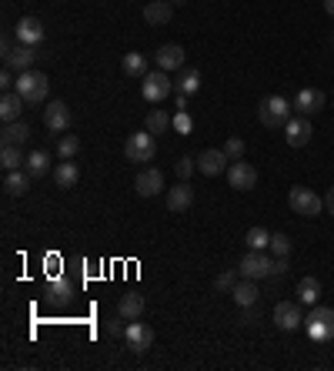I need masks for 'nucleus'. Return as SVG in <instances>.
<instances>
[{"label":"nucleus","mask_w":334,"mask_h":371,"mask_svg":"<svg viewBox=\"0 0 334 371\" xmlns=\"http://www.w3.org/2000/svg\"><path fill=\"white\" fill-rule=\"evenodd\" d=\"M14 91H17L27 104H44V101H47V91H51V80H47V74H40V71L30 67V71L17 74Z\"/></svg>","instance_id":"obj_1"},{"label":"nucleus","mask_w":334,"mask_h":371,"mask_svg":"<svg viewBox=\"0 0 334 371\" xmlns=\"http://www.w3.org/2000/svg\"><path fill=\"white\" fill-rule=\"evenodd\" d=\"M258 117H261V124H264V128L278 130V128H284V124L291 121V104H288L284 97H278V94H271V97H264V101H261Z\"/></svg>","instance_id":"obj_2"},{"label":"nucleus","mask_w":334,"mask_h":371,"mask_svg":"<svg viewBox=\"0 0 334 371\" xmlns=\"http://www.w3.org/2000/svg\"><path fill=\"white\" fill-rule=\"evenodd\" d=\"M304 328L311 334V341H331L334 338V308L315 304L311 315L304 318Z\"/></svg>","instance_id":"obj_3"},{"label":"nucleus","mask_w":334,"mask_h":371,"mask_svg":"<svg viewBox=\"0 0 334 371\" xmlns=\"http://www.w3.org/2000/svg\"><path fill=\"white\" fill-rule=\"evenodd\" d=\"M170 91H174V80L167 77V71H150V74L141 80V94H144L148 104H161V101H167Z\"/></svg>","instance_id":"obj_4"},{"label":"nucleus","mask_w":334,"mask_h":371,"mask_svg":"<svg viewBox=\"0 0 334 371\" xmlns=\"http://www.w3.org/2000/svg\"><path fill=\"white\" fill-rule=\"evenodd\" d=\"M154 150H157V144H154V134H150V130H137V134H130L128 144H124V154H128V161H134V164L154 161Z\"/></svg>","instance_id":"obj_5"},{"label":"nucleus","mask_w":334,"mask_h":371,"mask_svg":"<svg viewBox=\"0 0 334 371\" xmlns=\"http://www.w3.org/2000/svg\"><path fill=\"white\" fill-rule=\"evenodd\" d=\"M288 205H291V211H295V214L315 218V214H321V207H324V198H317L311 187H291Z\"/></svg>","instance_id":"obj_6"},{"label":"nucleus","mask_w":334,"mask_h":371,"mask_svg":"<svg viewBox=\"0 0 334 371\" xmlns=\"http://www.w3.org/2000/svg\"><path fill=\"white\" fill-rule=\"evenodd\" d=\"M271 268H274V261L267 258L264 251H247L241 258V264H238V275L251 281H261V278H271Z\"/></svg>","instance_id":"obj_7"},{"label":"nucleus","mask_w":334,"mask_h":371,"mask_svg":"<svg viewBox=\"0 0 334 371\" xmlns=\"http://www.w3.org/2000/svg\"><path fill=\"white\" fill-rule=\"evenodd\" d=\"M34 60H37L34 47H27V44L10 47V40H3V67H10V71L24 74V71H30V67H34Z\"/></svg>","instance_id":"obj_8"},{"label":"nucleus","mask_w":334,"mask_h":371,"mask_svg":"<svg viewBox=\"0 0 334 371\" xmlns=\"http://www.w3.org/2000/svg\"><path fill=\"white\" fill-rule=\"evenodd\" d=\"M44 124H47V130H54V134H67L71 124H74L71 107H67L64 101H47V107H44Z\"/></svg>","instance_id":"obj_9"},{"label":"nucleus","mask_w":334,"mask_h":371,"mask_svg":"<svg viewBox=\"0 0 334 371\" xmlns=\"http://www.w3.org/2000/svg\"><path fill=\"white\" fill-rule=\"evenodd\" d=\"M227 181L234 191H251V187H258V167L247 161H234L227 167Z\"/></svg>","instance_id":"obj_10"},{"label":"nucleus","mask_w":334,"mask_h":371,"mask_svg":"<svg viewBox=\"0 0 334 371\" xmlns=\"http://www.w3.org/2000/svg\"><path fill=\"white\" fill-rule=\"evenodd\" d=\"M274 325L281 331H295L304 325V315H301V304L297 301H278L274 304Z\"/></svg>","instance_id":"obj_11"},{"label":"nucleus","mask_w":334,"mask_h":371,"mask_svg":"<svg viewBox=\"0 0 334 371\" xmlns=\"http://www.w3.org/2000/svg\"><path fill=\"white\" fill-rule=\"evenodd\" d=\"M291 107H295L301 117H311L324 107V91H317V87H301L295 94V101H291Z\"/></svg>","instance_id":"obj_12"},{"label":"nucleus","mask_w":334,"mask_h":371,"mask_svg":"<svg viewBox=\"0 0 334 371\" xmlns=\"http://www.w3.org/2000/svg\"><path fill=\"white\" fill-rule=\"evenodd\" d=\"M227 154H224V148L218 150V148H207V150H201L197 154V171L201 174H207V178H218V174H224L227 171Z\"/></svg>","instance_id":"obj_13"},{"label":"nucleus","mask_w":334,"mask_h":371,"mask_svg":"<svg viewBox=\"0 0 334 371\" xmlns=\"http://www.w3.org/2000/svg\"><path fill=\"white\" fill-rule=\"evenodd\" d=\"M311 134H315V128H311V117H291L288 124H284V137H288V144L291 148H304L308 141H311Z\"/></svg>","instance_id":"obj_14"},{"label":"nucleus","mask_w":334,"mask_h":371,"mask_svg":"<svg viewBox=\"0 0 334 371\" xmlns=\"http://www.w3.org/2000/svg\"><path fill=\"white\" fill-rule=\"evenodd\" d=\"M124 338H128L130 352L144 354L150 345H154V328H150V325H144V321H130L128 331H124Z\"/></svg>","instance_id":"obj_15"},{"label":"nucleus","mask_w":334,"mask_h":371,"mask_svg":"<svg viewBox=\"0 0 334 371\" xmlns=\"http://www.w3.org/2000/svg\"><path fill=\"white\" fill-rule=\"evenodd\" d=\"M14 34H17L20 44H27V47H37L40 40L47 37V31H44V24L37 17H20L17 27H14Z\"/></svg>","instance_id":"obj_16"},{"label":"nucleus","mask_w":334,"mask_h":371,"mask_svg":"<svg viewBox=\"0 0 334 371\" xmlns=\"http://www.w3.org/2000/svg\"><path fill=\"white\" fill-rule=\"evenodd\" d=\"M154 64H157V71H181V67H184V47H181V44H164V47H157Z\"/></svg>","instance_id":"obj_17"},{"label":"nucleus","mask_w":334,"mask_h":371,"mask_svg":"<svg viewBox=\"0 0 334 371\" xmlns=\"http://www.w3.org/2000/svg\"><path fill=\"white\" fill-rule=\"evenodd\" d=\"M134 187H137V194H141V198H157V194L164 191V174H161L157 167H148V171H141V174H137Z\"/></svg>","instance_id":"obj_18"},{"label":"nucleus","mask_w":334,"mask_h":371,"mask_svg":"<svg viewBox=\"0 0 334 371\" xmlns=\"http://www.w3.org/2000/svg\"><path fill=\"white\" fill-rule=\"evenodd\" d=\"M191 205H194V187L187 184V181H177V187L167 191V211L170 214H184Z\"/></svg>","instance_id":"obj_19"},{"label":"nucleus","mask_w":334,"mask_h":371,"mask_svg":"<svg viewBox=\"0 0 334 371\" xmlns=\"http://www.w3.org/2000/svg\"><path fill=\"white\" fill-rule=\"evenodd\" d=\"M71 295H74V281L71 278H64V275H57V278H51L47 281V301L51 304H67L71 301Z\"/></svg>","instance_id":"obj_20"},{"label":"nucleus","mask_w":334,"mask_h":371,"mask_svg":"<svg viewBox=\"0 0 334 371\" xmlns=\"http://www.w3.org/2000/svg\"><path fill=\"white\" fill-rule=\"evenodd\" d=\"M30 171L27 167H20V171H7V178H3V191L10 194V198H20V194H27L30 191Z\"/></svg>","instance_id":"obj_21"},{"label":"nucleus","mask_w":334,"mask_h":371,"mask_svg":"<svg viewBox=\"0 0 334 371\" xmlns=\"http://www.w3.org/2000/svg\"><path fill=\"white\" fill-rule=\"evenodd\" d=\"M170 17H174V3H170V0H154V3H148V7H144V20H148V24H154V27H164V24H170Z\"/></svg>","instance_id":"obj_22"},{"label":"nucleus","mask_w":334,"mask_h":371,"mask_svg":"<svg viewBox=\"0 0 334 371\" xmlns=\"http://www.w3.org/2000/svg\"><path fill=\"white\" fill-rule=\"evenodd\" d=\"M0 141H3V144H14V148H24V144L30 141V124H27V121H10V124H3Z\"/></svg>","instance_id":"obj_23"},{"label":"nucleus","mask_w":334,"mask_h":371,"mask_svg":"<svg viewBox=\"0 0 334 371\" xmlns=\"http://www.w3.org/2000/svg\"><path fill=\"white\" fill-rule=\"evenodd\" d=\"M231 295H234V304L238 308H251V304H258V281H251V278H244L238 281L234 288H231Z\"/></svg>","instance_id":"obj_24"},{"label":"nucleus","mask_w":334,"mask_h":371,"mask_svg":"<svg viewBox=\"0 0 334 371\" xmlns=\"http://www.w3.org/2000/svg\"><path fill=\"white\" fill-rule=\"evenodd\" d=\"M24 97L17 91H7L3 94V101H0V117H3V124H10V121H20V111H24Z\"/></svg>","instance_id":"obj_25"},{"label":"nucleus","mask_w":334,"mask_h":371,"mask_svg":"<svg viewBox=\"0 0 334 371\" xmlns=\"http://www.w3.org/2000/svg\"><path fill=\"white\" fill-rule=\"evenodd\" d=\"M121 67H124V74H128V77H141V80H144V77L150 74V71H148V57H144V54H137V51H130V54H124V60H121Z\"/></svg>","instance_id":"obj_26"},{"label":"nucleus","mask_w":334,"mask_h":371,"mask_svg":"<svg viewBox=\"0 0 334 371\" xmlns=\"http://www.w3.org/2000/svg\"><path fill=\"white\" fill-rule=\"evenodd\" d=\"M77 181H80V171H77L74 161H60V164L54 167V184L57 187H74Z\"/></svg>","instance_id":"obj_27"},{"label":"nucleus","mask_w":334,"mask_h":371,"mask_svg":"<svg viewBox=\"0 0 334 371\" xmlns=\"http://www.w3.org/2000/svg\"><path fill=\"white\" fill-rule=\"evenodd\" d=\"M297 301L315 308L317 301H321V281L317 278H301V284H297Z\"/></svg>","instance_id":"obj_28"},{"label":"nucleus","mask_w":334,"mask_h":371,"mask_svg":"<svg viewBox=\"0 0 334 371\" xmlns=\"http://www.w3.org/2000/svg\"><path fill=\"white\" fill-rule=\"evenodd\" d=\"M117 311L128 318V321H137V318L144 315V297L141 295H124L121 297V304H117Z\"/></svg>","instance_id":"obj_29"},{"label":"nucleus","mask_w":334,"mask_h":371,"mask_svg":"<svg viewBox=\"0 0 334 371\" xmlns=\"http://www.w3.org/2000/svg\"><path fill=\"white\" fill-rule=\"evenodd\" d=\"M24 164H27V157L20 154V148L3 144V150H0V167H3V171H20Z\"/></svg>","instance_id":"obj_30"},{"label":"nucleus","mask_w":334,"mask_h":371,"mask_svg":"<svg viewBox=\"0 0 334 371\" xmlns=\"http://www.w3.org/2000/svg\"><path fill=\"white\" fill-rule=\"evenodd\" d=\"M167 128H174V117L167 111H161V107H154V111L148 114V130L150 134H164Z\"/></svg>","instance_id":"obj_31"},{"label":"nucleus","mask_w":334,"mask_h":371,"mask_svg":"<svg viewBox=\"0 0 334 371\" xmlns=\"http://www.w3.org/2000/svg\"><path fill=\"white\" fill-rule=\"evenodd\" d=\"M77 150H80V137H77V134H60V144H57L60 161H74Z\"/></svg>","instance_id":"obj_32"},{"label":"nucleus","mask_w":334,"mask_h":371,"mask_svg":"<svg viewBox=\"0 0 334 371\" xmlns=\"http://www.w3.org/2000/svg\"><path fill=\"white\" fill-rule=\"evenodd\" d=\"M201 91V71H194V67H184L181 71V94H197Z\"/></svg>","instance_id":"obj_33"},{"label":"nucleus","mask_w":334,"mask_h":371,"mask_svg":"<svg viewBox=\"0 0 334 371\" xmlns=\"http://www.w3.org/2000/svg\"><path fill=\"white\" fill-rule=\"evenodd\" d=\"M244 241H247V251H264V248H271V234L264 227H251Z\"/></svg>","instance_id":"obj_34"},{"label":"nucleus","mask_w":334,"mask_h":371,"mask_svg":"<svg viewBox=\"0 0 334 371\" xmlns=\"http://www.w3.org/2000/svg\"><path fill=\"white\" fill-rule=\"evenodd\" d=\"M27 171H30V178L37 181V178H44L47 174V154L44 150H34V154H27Z\"/></svg>","instance_id":"obj_35"},{"label":"nucleus","mask_w":334,"mask_h":371,"mask_svg":"<svg viewBox=\"0 0 334 371\" xmlns=\"http://www.w3.org/2000/svg\"><path fill=\"white\" fill-rule=\"evenodd\" d=\"M271 254L274 258H288L291 254V238L288 234H271Z\"/></svg>","instance_id":"obj_36"},{"label":"nucleus","mask_w":334,"mask_h":371,"mask_svg":"<svg viewBox=\"0 0 334 371\" xmlns=\"http://www.w3.org/2000/svg\"><path fill=\"white\" fill-rule=\"evenodd\" d=\"M244 150H247V144H244L241 137H227V144H224V154H227L231 161H241Z\"/></svg>","instance_id":"obj_37"},{"label":"nucleus","mask_w":334,"mask_h":371,"mask_svg":"<svg viewBox=\"0 0 334 371\" xmlns=\"http://www.w3.org/2000/svg\"><path fill=\"white\" fill-rule=\"evenodd\" d=\"M124 321H128V318L121 315V311H117L114 318H107V334H111V338H124V331H128Z\"/></svg>","instance_id":"obj_38"},{"label":"nucleus","mask_w":334,"mask_h":371,"mask_svg":"<svg viewBox=\"0 0 334 371\" xmlns=\"http://www.w3.org/2000/svg\"><path fill=\"white\" fill-rule=\"evenodd\" d=\"M174 130H177V134H191V130H194V121H191V114H187L184 107L174 114Z\"/></svg>","instance_id":"obj_39"},{"label":"nucleus","mask_w":334,"mask_h":371,"mask_svg":"<svg viewBox=\"0 0 334 371\" xmlns=\"http://www.w3.org/2000/svg\"><path fill=\"white\" fill-rule=\"evenodd\" d=\"M194 167H197V157H181V161L174 164V171H177V178H181V181H187V178L194 174Z\"/></svg>","instance_id":"obj_40"},{"label":"nucleus","mask_w":334,"mask_h":371,"mask_svg":"<svg viewBox=\"0 0 334 371\" xmlns=\"http://www.w3.org/2000/svg\"><path fill=\"white\" fill-rule=\"evenodd\" d=\"M234 284H238V278H234V268L214 278V288H218V291H227V295H231V288H234Z\"/></svg>","instance_id":"obj_41"},{"label":"nucleus","mask_w":334,"mask_h":371,"mask_svg":"<svg viewBox=\"0 0 334 371\" xmlns=\"http://www.w3.org/2000/svg\"><path fill=\"white\" fill-rule=\"evenodd\" d=\"M288 271V258H274V268H271V278H281Z\"/></svg>","instance_id":"obj_42"},{"label":"nucleus","mask_w":334,"mask_h":371,"mask_svg":"<svg viewBox=\"0 0 334 371\" xmlns=\"http://www.w3.org/2000/svg\"><path fill=\"white\" fill-rule=\"evenodd\" d=\"M241 321H244V325H254V321H258V308H254V304H251V308H244Z\"/></svg>","instance_id":"obj_43"},{"label":"nucleus","mask_w":334,"mask_h":371,"mask_svg":"<svg viewBox=\"0 0 334 371\" xmlns=\"http://www.w3.org/2000/svg\"><path fill=\"white\" fill-rule=\"evenodd\" d=\"M324 207H328V211H331V214H334V187H331V191H328V194H324Z\"/></svg>","instance_id":"obj_44"},{"label":"nucleus","mask_w":334,"mask_h":371,"mask_svg":"<svg viewBox=\"0 0 334 371\" xmlns=\"http://www.w3.org/2000/svg\"><path fill=\"white\" fill-rule=\"evenodd\" d=\"M324 10H328V14L334 17V0H324Z\"/></svg>","instance_id":"obj_45"},{"label":"nucleus","mask_w":334,"mask_h":371,"mask_svg":"<svg viewBox=\"0 0 334 371\" xmlns=\"http://www.w3.org/2000/svg\"><path fill=\"white\" fill-rule=\"evenodd\" d=\"M170 3H174V7H184L187 0H170Z\"/></svg>","instance_id":"obj_46"}]
</instances>
